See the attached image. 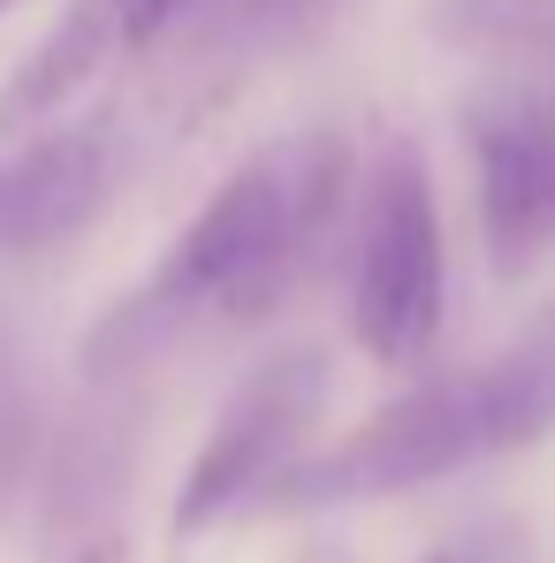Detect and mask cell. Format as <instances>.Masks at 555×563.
Here are the masks:
<instances>
[{
  "label": "cell",
  "mask_w": 555,
  "mask_h": 563,
  "mask_svg": "<svg viewBox=\"0 0 555 563\" xmlns=\"http://www.w3.org/2000/svg\"><path fill=\"white\" fill-rule=\"evenodd\" d=\"M343 190H351V145L335 130H304V137L252 153L176 229V244L160 252L145 289L107 305L92 351H85L92 374H107V358L122 366L153 343H168L184 320H259V305H275L297 282V267L312 260V244L328 236Z\"/></svg>",
  "instance_id": "6da1fadb"
},
{
  "label": "cell",
  "mask_w": 555,
  "mask_h": 563,
  "mask_svg": "<svg viewBox=\"0 0 555 563\" xmlns=\"http://www.w3.org/2000/svg\"><path fill=\"white\" fill-rule=\"evenodd\" d=\"M555 434V343L510 351L495 366H471L449 380H419L388 396L373 419L335 434L328 450H304L267 495L275 510H328V503H380L426 479L525 450Z\"/></svg>",
  "instance_id": "7a4b0ae2"
},
{
  "label": "cell",
  "mask_w": 555,
  "mask_h": 563,
  "mask_svg": "<svg viewBox=\"0 0 555 563\" xmlns=\"http://www.w3.org/2000/svg\"><path fill=\"white\" fill-rule=\"evenodd\" d=\"M449 312V244L419 145L388 137L358 190V252H351V335L373 366L411 374Z\"/></svg>",
  "instance_id": "3957f363"
},
{
  "label": "cell",
  "mask_w": 555,
  "mask_h": 563,
  "mask_svg": "<svg viewBox=\"0 0 555 563\" xmlns=\"http://www.w3.org/2000/svg\"><path fill=\"white\" fill-rule=\"evenodd\" d=\"M320 404H328V358L312 343L259 358L229 388V404L213 411V427L190 457L184 495H176V533H206V526L252 510L259 495H275L281 472L304 457V442L320 427Z\"/></svg>",
  "instance_id": "277c9868"
},
{
  "label": "cell",
  "mask_w": 555,
  "mask_h": 563,
  "mask_svg": "<svg viewBox=\"0 0 555 563\" xmlns=\"http://www.w3.org/2000/svg\"><path fill=\"white\" fill-rule=\"evenodd\" d=\"M107 137L77 122H46L23 137H0V252L31 260L69 244L99 206H107Z\"/></svg>",
  "instance_id": "5b68a950"
},
{
  "label": "cell",
  "mask_w": 555,
  "mask_h": 563,
  "mask_svg": "<svg viewBox=\"0 0 555 563\" xmlns=\"http://www.w3.org/2000/svg\"><path fill=\"white\" fill-rule=\"evenodd\" d=\"M471 176H479V236L495 275H525L555 244V184L541 99H510L471 114Z\"/></svg>",
  "instance_id": "8992f818"
},
{
  "label": "cell",
  "mask_w": 555,
  "mask_h": 563,
  "mask_svg": "<svg viewBox=\"0 0 555 563\" xmlns=\"http://www.w3.org/2000/svg\"><path fill=\"white\" fill-rule=\"evenodd\" d=\"M145 38L153 31H145V8L137 0H69L54 15V31L8 69V85H0V137H23V130L62 122V107L77 92H92L99 77L130 46H145Z\"/></svg>",
  "instance_id": "52a82bcc"
},
{
  "label": "cell",
  "mask_w": 555,
  "mask_h": 563,
  "mask_svg": "<svg viewBox=\"0 0 555 563\" xmlns=\"http://www.w3.org/2000/svg\"><path fill=\"white\" fill-rule=\"evenodd\" d=\"M434 15L464 46H502V54L555 62V0H434Z\"/></svg>",
  "instance_id": "ba28073f"
},
{
  "label": "cell",
  "mask_w": 555,
  "mask_h": 563,
  "mask_svg": "<svg viewBox=\"0 0 555 563\" xmlns=\"http://www.w3.org/2000/svg\"><path fill=\"white\" fill-rule=\"evenodd\" d=\"M426 563H510V541H487V533L479 541H449V549H434Z\"/></svg>",
  "instance_id": "9c48e42d"
},
{
  "label": "cell",
  "mask_w": 555,
  "mask_h": 563,
  "mask_svg": "<svg viewBox=\"0 0 555 563\" xmlns=\"http://www.w3.org/2000/svg\"><path fill=\"white\" fill-rule=\"evenodd\" d=\"M137 8H145V31H168V23L184 15L190 0H137Z\"/></svg>",
  "instance_id": "30bf717a"
},
{
  "label": "cell",
  "mask_w": 555,
  "mask_h": 563,
  "mask_svg": "<svg viewBox=\"0 0 555 563\" xmlns=\"http://www.w3.org/2000/svg\"><path fill=\"white\" fill-rule=\"evenodd\" d=\"M304 563H343V556H335V549H312V556H304Z\"/></svg>",
  "instance_id": "8fae6325"
},
{
  "label": "cell",
  "mask_w": 555,
  "mask_h": 563,
  "mask_svg": "<svg viewBox=\"0 0 555 563\" xmlns=\"http://www.w3.org/2000/svg\"><path fill=\"white\" fill-rule=\"evenodd\" d=\"M8 8H15V0H0V15H8Z\"/></svg>",
  "instance_id": "7c38bea8"
}]
</instances>
